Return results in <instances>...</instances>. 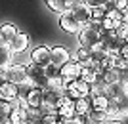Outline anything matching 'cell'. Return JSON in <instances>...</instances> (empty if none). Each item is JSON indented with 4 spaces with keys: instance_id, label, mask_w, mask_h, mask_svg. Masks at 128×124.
Returning a JSON list of instances; mask_svg holds the SVG:
<instances>
[{
    "instance_id": "8fae6325",
    "label": "cell",
    "mask_w": 128,
    "mask_h": 124,
    "mask_svg": "<svg viewBox=\"0 0 128 124\" xmlns=\"http://www.w3.org/2000/svg\"><path fill=\"white\" fill-rule=\"evenodd\" d=\"M71 15L76 19V23H78L80 27H84L86 23L90 21V8H88V6H84V4H78L76 8H73V10H71Z\"/></svg>"
},
{
    "instance_id": "2e32d148",
    "label": "cell",
    "mask_w": 128,
    "mask_h": 124,
    "mask_svg": "<svg viewBox=\"0 0 128 124\" xmlns=\"http://www.w3.org/2000/svg\"><path fill=\"white\" fill-rule=\"evenodd\" d=\"M107 54H109V52H107L105 48H102L100 44H96V46L90 48V61L92 63H102V61L107 57Z\"/></svg>"
},
{
    "instance_id": "5bb4252c",
    "label": "cell",
    "mask_w": 128,
    "mask_h": 124,
    "mask_svg": "<svg viewBox=\"0 0 128 124\" xmlns=\"http://www.w3.org/2000/svg\"><path fill=\"white\" fill-rule=\"evenodd\" d=\"M75 103V113L76 115H88L90 113V109H92V97L90 96H86V97H78Z\"/></svg>"
},
{
    "instance_id": "f546056e",
    "label": "cell",
    "mask_w": 128,
    "mask_h": 124,
    "mask_svg": "<svg viewBox=\"0 0 128 124\" xmlns=\"http://www.w3.org/2000/svg\"><path fill=\"white\" fill-rule=\"evenodd\" d=\"M8 80V76H6V67H0V84L2 82Z\"/></svg>"
},
{
    "instance_id": "277c9868",
    "label": "cell",
    "mask_w": 128,
    "mask_h": 124,
    "mask_svg": "<svg viewBox=\"0 0 128 124\" xmlns=\"http://www.w3.org/2000/svg\"><path fill=\"white\" fill-rule=\"evenodd\" d=\"M6 76H8V82H14V84H23L27 82V67L19 63H12L6 67Z\"/></svg>"
},
{
    "instance_id": "7c38bea8",
    "label": "cell",
    "mask_w": 128,
    "mask_h": 124,
    "mask_svg": "<svg viewBox=\"0 0 128 124\" xmlns=\"http://www.w3.org/2000/svg\"><path fill=\"white\" fill-rule=\"evenodd\" d=\"M42 88H31L29 92L25 94V99L29 103V107H40L42 105Z\"/></svg>"
},
{
    "instance_id": "ba28073f",
    "label": "cell",
    "mask_w": 128,
    "mask_h": 124,
    "mask_svg": "<svg viewBox=\"0 0 128 124\" xmlns=\"http://www.w3.org/2000/svg\"><path fill=\"white\" fill-rule=\"evenodd\" d=\"M17 96H19V88H17V84H14V82H8V80L0 84V101L12 103Z\"/></svg>"
},
{
    "instance_id": "d6986e66",
    "label": "cell",
    "mask_w": 128,
    "mask_h": 124,
    "mask_svg": "<svg viewBox=\"0 0 128 124\" xmlns=\"http://www.w3.org/2000/svg\"><path fill=\"white\" fill-rule=\"evenodd\" d=\"M107 107H109V97H107V96H103V94H102V96H94V97H92V109L105 111Z\"/></svg>"
},
{
    "instance_id": "7a4b0ae2",
    "label": "cell",
    "mask_w": 128,
    "mask_h": 124,
    "mask_svg": "<svg viewBox=\"0 0 128 124\" xmlns=\"http://www.w3.org/2000/svg\"><path fill=\"white\" fill-rule=\"evenodd\" d=\"M78 75H80V65L76 63L73 57H71L67 63H63L61 67H59V78L63 80V86H67L69 82L76 80Z\"/></svg>"
},
{
    "instance_id": "ffe728a7",
    "label": "cell",
    "mask_w": 128,
    "mask_h": 124,
    "mask_svg": "<svg viewBox=\"0 0 128 124\" xmlns=\"http://www.w3.org/2000/svg\"><path fill=\"white\" fill-rule=\"evenodd\" d=\"M58 115H61V117H65V119H73L75 117V103L73 101H67L63 103L61 107H58Z\"/></svg>"
},
{
    "instance_id": "1f68e13d",
    "label": "cell",
    "mask_w": 128,
    "mask_h": 124,
    "mask_svg": "<svg viewBox=\"0 0 128 124\" xmlns=\"http://www.w3.org/2000/svg\"><path fill=\"white\" fill-rule=\"evenodd\" d=\"M25 124H36V120H29V119H27V120H25Z\"/></svg>"
},
{
    "instance_id": "cb8c5ba5",
    "label": "cell",
    "mask_w": 128,
    "mask_h": 124,
    "mask_svg": "<svg viewBox=\"0 0 128 124\" xmlns=\"http://www.w3.org/2000/svg\"><path fill=\"white\" fill-rule=\"evenodd\" d=\"M105 8L103 6H98V8H90V19H94V21H102L103 17H105Z\"/></svg>"
},
{
    "instance_id": "5b68a950",
    "label": "cell",
    "mask_w": 128,
    "mask_h": 124,
    "mask_svg": "<svg viewBox=\"0 0 128 124\" xmlns=\"http://www.w3.org/2000/svg\"><path fill=\"white\" fill-rule=\"evenodd\" d=\"M78 44L80 46H84V48H92V46H96L98 42H100V32H96L94 29H90V27H82L78 32Z\"/></svg>"
},
{
    "instance_id": "4fadbf2b",
    "label": "cell",
    "mask_w": 128,
    "mask_h": 124,
    "mask_svg": "<svg viewBox=\"0 0 128 124\" xmlns=\"http://www.w3.org/2000/svg\"><path fill=\"white\" fill-rule=\"evenodd\" d=\"M16 32H17V27L14 25V23H4V25L0 27V42L8 44L12 38L16 36Z\"/></svg>"
},
{
    "instance_id": "7402d4cb",
    "label": "cell",
    "mask_w": 128,
    "mask_h": 124,
    "mask_svg": "<svg viewBox=\"0 0 128 124\" xmlns=\"http://www.w3.org/2000/svg\"><path fill=\"white\" fill-rule=\"evenodd\" d=\"M86 117H88V120H90V122H100V124L107 119L105 111H100V109H90V113L86 115Z\"/></svg>"
},
{
    "instance_id": "83f0119b",
    "label": "cell",
    "mask_w": 128,
    "mask_h": 124,
    "mask_svg": "<svg viewBox=\"0 0 128 124\" xmlns=\"http://www.w3.org/2000/svg\"><path fill=\"white\" fill-rule=\"evenodd\" d=\"M115 69L126 73V69H128V59H124V57H117V61H115Z\"/></svg>"
},
{
    "instance_id": "d4e9b609",
    "label": "cell",
    "mask_w": 128,
    "mask_h": 124,
    "mask_svg": "<svg viewBox=\"0 0 128 124\" xmlns=\"http://www.w3.org/2000/svg\"><path fill=\"white\" fill-rule=\"evenodd\" d=\"M10 111H12V105L6 101H0V124H4L10 117Z\"/></svg>"
},
{
    "instance_id": "9c48e42d",
    "label": "cell",
    "mask_w": 128,
    "mask_h": 124,
    "mask_svg": "<svg viewBox=\"0 0 128 124\" xmlns=\"http://www.w3.org/2000/svg\"><path fill=\"white\" fill-rule=\"evenodd\" d=\"M59 27L63 29L65 32H78L80 25L76 23V19L71 15V11H63V13H59Z\"/></svg>"
},
{
    "instance_id": "d6a6232c",
    "label": "cell",
    "mask_w": 128,
    "mask_h": 124,
    "mask_svg": "<svg viewBox=\"0 0 128 124\" xmlns=\"http://www.w3.org/2000/svg\"><path fill=\"white\" fill-rule=\"evenodd\" d=\"M86 124H100V122H90V120H88V122H86Z\"/></svg>"
},
{
    "instance_id": "8992f818",
    "label": "cell",
    "mask_w": 128,
    "mask_h": 124,
    "mask_svg": "<svg viewBox=\"0 0 128 124\" xmlns=\"http://www.w3.org/2000/svg\"><path fill=\"white\" fill-rule=\"evenodd\" d=\"M8 46H10V50L14 52V54H25L27 48H29V34H27V32L17 31L16 36L8 42Z\"/></svg>"
},
{
    "instance_id": "52a82bcc",
    "label": "cell",
    "mask_w": 128,
    "mask_h": 124,
    "mask_svg": "<svg viewBox=\"0 0 128 124\" xmlns=\"http://www.w3.org/2000/svg\"><path fill=\"white\" fill-rule=\"evenodd\" d=\"M71 59V52L65 46H54L50 48V63L56 65V67H61L63 63Z\"/></svg>"
},
{
    "instance_id": "f1b7e54d",
    "label": "cell",
    "mask_w": 128,
    "mask_h": 124,
    "mask_svg": "<svg viewBox=\"0 0 128 124\" xmlns=\"http://www.w3.org/2000/svg\"><path fill=\"white\" fill-rule=\"evenodd\" d=\"M105 0H82V4L88 6V8H98V6H103Z\"/></svg>"
},
{
    "instance_id": "9a60e30c",
    "label": "cell",
    "mask_w": 128,
    "mask_h": 124,
    "mask_svg": "<svg viewBox=\"0 0 128 124\" xmlns=\"http://www.w3.org/2000/svg\"><path fill=\"white\" fill-rule=\"evenodd\" d=\"M14 63V52L10 50L8 44L0 42V67H8Z\"/></svg>"
},
{
    "instance_id": "4316f807",
    "label": "cell",
    "mask_w": 128,
    "mask_h": 124,
    "mask_svg": "<svg viewBox=\"0 0 128 124\" xmlns=\"http://www.w3.org/2000/svg\"><path fill=\"white\" fill-rule=\"evenodd\" d=\"M115 34H117L118 38H122V40H126L128 36V27H126V23H120L117 29H115Z\"/></svg>"
},
{
    "instance_id": "4dcf8cb0",
    "label": "cell",
    "mask_w": 128,
    "mask_h": 124,
    "mask_svg": "<svg viewBox=\"0 0 128 124\" xmlns=\"http://www.w3.org/2000/svg\"><path fill=\"white\" fill-rule=\"evenodd\" d=\"M102 124H122V120H115V119H105Z\"/></svg>"
},
{
    "instance_id": "ac0fdd59",
    "label": "cell",
    "mask_w": 128,
    "mask_h": 124,
    "mask_svg": "<svg viewBox=\"0 0 128 124\" xmlns=\"http://www.w3.org/2000/svg\"><path fill=\"white\" fill-rule=\"evenodd\" d=\"M78 78H82V80L88 82V84H94L96 80H100V75H98V73H94L90 67H80V75H78Z\"/></svg>"
},
{
    "instance_id": "3957f363",
    "label": "cell",
    "mask_w": 128,
    "mask_h": 124,
    "mask_svg": "<svg viewBox=\"0 0 128 124\" xmlns=\"http://www.w3.org/2000/svg\"><path fill=\"white\" fill-rule=\"evenodd\" d=\"M29 59H31L32 65L44 69L46 65H50V46L40 44V46H36V48H32L31 54H29Z\"/></svg>"
},
{
    "instance_id": "484cf974",
    "label": "cell",
    "mask_w": 128,
    "mask_h": 124,
    "mask_svg": "<svg viewBox=\"0 0 128 124\" xmlns=\"http://www.w3.org/2000/svg\"><path fill=\"white\" fill-rule=\"evenodd\" d=\"M44 75H46V78H58L59 76V67H56V65H46L44 67Z\"/></svg>"
},
{
    "instance_id": "e0dca14e",
    "label": "cell",
    "mask_w": 128,
    "mask_h": 124,
    "mask_svg": "<svg viewBox=\"0 0 128 124\" xmlns=\"http://www.w3.org/2000/svg\"><path fill=\"white\" fill-rule=\"evenodd\" d=\"M8 120H10L12 124H25V120H27V111H23V109H19V107H12Z\"/></svg>"
},
{
    "instance_id": "6da1fadb",
    "label": "cell",
    "mask_w": 128,
    "mask_h": 124,
    "mask_svg": "<svg viewBox=\"0 0 128 124\" xmlns=\"http://www.w3.org/2000/svg\"><path fill=\"white\" fill-rule=\"evenodd\" d=\"M27 67V82L31 84L32 88H46V82H48V78H46V75H44V69L42 67H36V65H25Z\"/></svg>"
},
{
    "instance_id": "30bf717a",
    "label": "cell",
    "mask_w": 128,
    "mask_h": 124,
    "mask_svg": "<svg viewBox=\"0 0 128 124\" xmlns=\"http://www.w3.org/2000/svg\"><path fill=\"white\" fill-rule=\"evenodd\" d=\"M122 76H126V73H122V71L111 67V69H105V71L100 73V80L105 82V84H115V82H118Z\"/></svg>"
},
{
    "instance_id": "44dd1931",
    "label": "cell",
    "mask_w": 128,
    "mask_h": 124,
    "mask_svg": "<svg viewBox=\"0 0 128 124\" xmlns=\"http://www.w3.org/2000/svg\"><path fill=\"white\" fill-rule=\"evenodd\" d=\"M73 86H75V90L80 94L82 97L90 96V84L88 82H84L82 78H76V80H73Z\"/></svg>"
},
{
    "instance_id": "603a6c76",
    "label": "cell",
    "mask_w": 128,
    "mask_h": 124,
    "mask_svg": "<svg viewBox=\"0 0 128 124\" xmlns=\"http://www.w3.org/2000/svg\"><path fill=\"white\" fill-rule=\"evenodd\" d=\"M46 6H48L52 11H56V13H63L65 11L63 0H46Z\"/></svg>"
}]
</instances>
